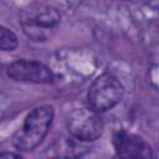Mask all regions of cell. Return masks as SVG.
Listing matches in <instances>:
<instances>
[{
	"mask_svg": "<svg viewBox=\"0 0 159 159\" xmlns=\"http://www.w3.org/2000/svg\"><path fill=\"white\" fill-rule=\"evenodd\" d=\"M55 116L52 106H40L34 108L25 118L22 125L12 135V144L19 150L35 149L47 135Z\"/></svg>",
	"mask_w": 159,
	"mask_h": 159,
	"instance_id": "cell-1",
	"label": "cell"
},
{
	"mask_svg": "<svg viewBox=\"0 0 159 159\" xmlns=\"http://www.w3.org/2000/svg\"><path fill=\"white\" fill-rule=\"evenodd\" d=\"M20 24L24 32L35 41L48 40L61 22V14L51 5L30 4L20 10Z\"/></svg>",
	"mask_w": 159,
	"mask_h": 159,
	"instance_id": "cell-2",
	"label": "cell"
},
{
	"mask_svg": "<svg viewBox=\"0 0 159 159\" xmlns=\"http://www.w3.org/2000/svg\"><path fill=\"white\" fill-rule=\"evenodd\" d=\"M123 96L124 87L122 82L114 75L103 72L96 77L88 89V108L99 114L117 106L122 101Z\"/></svg>",
	"mask_w": 159,
	"mask_h": 159,
	"instance_id": "cell-3",
	"label": "cell"
},
{
	"mask_svg": "<svg viewBox=\"0 0 159 159\" xmlns=\"http://www.w3.org/2000/svg\"><path fill=\"white\" fill-rule=\"evenodd\" d=\"M67 128L70 135L88 143L98 139L103 134L104 124L101 116L87 107L71 113L67 119Z\"/></svg>",
	"mask_w": 159,
	"mask_h": 159,
	"instance_id": "cell-4",
	"label": "cell"
},
{
	"mask_svg": "<svg viewBox=\"0 0 159 159\" xmlns=\"http://www.w3.org/2000/svg\"><path fill=\"white\" fill-rule=\"evenodd\" d=\"M7 76L16 82L50 84L53 82V72L42 62L32 60H17L6 68Z\"/></svg>",
	"mask_w": 159,
	"mask_h": 159,
	"instance_id": "cell-5",
	"label": "cell"
},
{
	"mask_svg": "<svg viewBox=\"0 0 159 159\" xmlns=\"http://www.w3.org/2000/svg\"><path fill=\"white\" fill-rule=\"evenodd\" d=\"M113 145L119 159L153 158L150 145L140 137L125 130H118L113 134Z\"/></svg>",
	"mask_w": 159,
	"mask_h": 159,
	"instance_id": "cell-6",
	"label": "cell"
},
{
	"mask_svg": "<svg viewBox=\"0 0 159 159\" xmlns=\"http://www.w3.org/2000/svg\"><path fill=\"white\" fill-rule=\"evenodd\" d=\"M91 150L88 143L72 135H62L51 142L45 152V159H78Z\"/></svg>",
	"mask_w": 159,
	"mask_h": 159,
	"instance_id": "cell-7",
	"label": "cell"
},
{
	"mask_svg": "<svg viewBox=\"0 0 159 159\" xmlns=\"http://www.w3.org/2000/svg\"><path fill=\"white\" fill-rule=\"evenodd\" d=\"M17 45V36L10 29L0 25V51H14Z\"/></svg>",
	"mask_w": 159,
	"mask_h": 159,
	"instance_id": "cell-8",
	"label": "cell"
},
{
	"mask_svg": "<svg viewBox=\"0 0 159 159\" xmlns=\"http://www.w3.org/2000/svg\"><path fill=\"white\" fill-rule=\"evenodd\" d=\"M0 159H24V158L12 152H0Z\"/></svg>",
	"mask_w": 159,
	"mask_h": 159,
	"instance_id": "cell-9",
	"label": "cell"
},
{
	"mask_svg": "<svg viewBox=\"0 0 159 159\" xmlns=\"http://www.w3.org/2000/svg\"><path fill=\"white\" fill-rule=\"evenodd\" d=\"M140 159H153V158H140Z\"/></svg>",
	"mask_w": 159,
	"mask_h": 159,
	"instance_id": "cell-10",
	"label": "cell"
}]
</instances>
